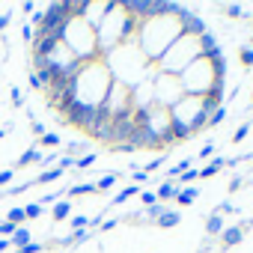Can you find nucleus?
I'll use <instances>...</instances> for the list:
<instances>
[{
	"label": "nucleus",
	"mask_w": 253,
	"mask_h": 253,
	"mask_svg": "<svg viewBox=\"0 0 253 253\" xmlns=\"http://www.w3.org/2000/svg\"><path fill=\"white\" fill-rule=\"evenodd\" d=\"M110 84H113V78H110V72H107V66H104L101 57L84 60L81 63V72L72 81V104L89 107V110L104 107V98L110 92Z\"/></svg>",
	"instance_id": "nucleus-1"
},
{
	"label": "nucleus",
	"mask_w": 253,
	"mask_h": 253,
	"mask_svg": "<svg viewBox=\"0 0 253 253\" xmlns=\"http://www.w3.org/2000/svg\"><path fill=\"white\" fill-rule=\"evenodd\" d=\"M182 36V21H179V12H164V15H155L143 24H137V45L140 51L158 63L164 57V51Z\"/></svg>",
	"instance_id": "nucleus-2"
},
{
	"label": "nucleus",
	"mask_w": 253,
	"mask_h": 253,
	"mask_svg": "<svg viewBox=\"0 0 253 253\" xmlns=\"http://www.w3.org/2000/svg\"><path fill=\"white\" fill-rule=\"evenodd\" d=\"M98 57H104L107 51L119 48L122 42H137V21L128 18V12L122 9V3H110L107 15L101 18L98 30Z\"/></svg>",
	"instance_id": "nucleus-3"
},
{
	"label": "nucleus",
	"mask_w": 253,
	"mask_h": 253,
	"mask_svg": "<svg viewBox=\"0 0 253 253\" xmlns=\"http://www.w3.org/2000/svg\"><path fill=\"white\" fill-rule=\"evenodd\" d=\"M203 57V51H200V39H194V36H179L167 51H164V57L155 63V69L158 72H164V75H182L194 60H200Z\"/></svg>",
	"instance_id": "nucleus-4"
},
{
	"label": "nucleus",
	"mask_w": 253,
	"mask_h": 253,
	"mask_svg": "<svg viewBox=\"0 0 253 253\" xmlns=\"http://www.w3.org/2000/svg\"><path fill=\"white\" fill-rule=\"evenodd\" d=\"M179 81H182L185 95H200V98H206V95L214 89V84H217V81H223V78H217V72H214L211 60L200 57V60H194V63L179 75Z\"/></svg>",
	"instance_id": "nucleus-5"
},
{
	"label": "nucleus",
	"mask_w": 253,
	"mask_h": 253,
	"mask_svg": "<svg viewBox=\"0 0 253 253\" xmlns=\"http://www.w3.org/2000/svg\"><path fill=\"white\" fill-rule=\"evenodd\" d=\"M185 98V89H182V81L176 78V75H164V72H158L155 78H152V101L158 104V107H173V104H179Z\"/></svg>",
	"instance_id": "nucleus-6"
},
{
	"label": "nucleus",
	"mask_w": 253,
	"mask_h": 253,
	"mask_svg": "<svg viewBox=\"0 0 253 253\" xmlns=\"http://www.w3.org/2000/svg\"><path fill=\"white\" fill-rule=\"evenodd\" d=\"M107 9H110V3H92V0H84L81 21H84V24H89L92 30H98V24H101V18L107 15Z\"/></svg>",
	"instance_id": "nucleus-7"
},
{
	"label": "nucleus",
	"mask_w": 253,
	"mask_h": 253,
	"mask_svg": "<svg viewBox=\"0 0 253 253\" xmlns=\"http://www.w3.org/2000/svg\"><path fill=\"white\" fill-rule=\"evenodd\" d=\"M247 238V229L238 223V226H223V232H220V244L223 247H235V244H241Z\"/></svg>",
	"instance_id": "nucleus-8"
},
{
	"label": "nucleus",
	"mask_w": 253,
	"mask_h": 253,
	"mask_svg": "<svg viewBox=\"0 0 253 253\" xmlns=\"http://www.w3.org/2000/svg\"><path fill=\"white\" fill-rule=\"evenodd\" d=\"M39 158H42V149H39V146H30V149H24V152L15 158L12 170H21V167H27V164H39Z\"/></svg>",
	"instance_id": "nucleus-9"
},
{
	"label": "nucleus",
	"mask_w": 253,
	"mask_h": 253,
	"mask_svg": "<svg viewBox=\"0 0 253 253\" xmlns=\"http://www.w3.org/2000/svg\"><path fill=\"white\" fill-rule=\"evenodd\" d=\"M92 152V143L89 140H72V143H66V155L69 158H84V155H89Z\"/></svg>",
	"instance_id": "nucleus-10"
},
{
	"label": "nucleus",
	"mask_w": 253,
	"mask_h": 253,
	"mask_svg": "<svg viewBox=\"0 0 253 253\" xmlns=\"http://www.w3.org/2000/svg\"><path fill=\"white\" fill-rule=\"evenodd\" d=\"M179 191H182V188H179L176 182H161L158 191H155V197H158V203H167V200H176Z\"/></svg>",
	"instance_id": "nucleus-11"
},
{
	"label": "nucleus",
	"mask_w": 253,
	"mask_h": 253,
	"mask_svg": "<svg viewBox=\"0 0 253 253\" xmlns=\"http://www.w3.org/2000/svg\"><path fill=\"white\" fill-rule=\"evenodd\" d=\"M89 194H98L95 182H81V185H69L66 188V197H89Z\"/></svg>",
	"instance_id": "nucleus-12"
},
{
	"label": "nucleus",
	"mask_w": 253,
	"mask_h": 253,
	"mask_svg": "<svg viewBox=\"0 0 253 253\" xmlns=\"http://www.w3.org/2000/svg\"><path fill=\"white\" fill-rule=\"evenodd\" d=\"M223 167H226V158H211V161L200 170V179H211V176H217Z\"/></svg>",
	"instance_id": "nucleus-13"
},
{
	"label": "nucleus",
	"mask_w": 253,
	"mask_h": 253,
	"mask_svg": "<svg viewBox=\"0 0 253 253\" xmlns=\"http://www.w3.org/2000/svg\"><path fill=\"white\" fill-rule=\"evenodd\" d=\"M57 179H63V170L60 167H51V170H42L36 179H33V188L36 185H51V182H57Z\"/></svg>",
	"instance_id": "nucleus-14"
},
{
	"label": "nucleus",
	"mask_w": 253,
	"mask_h": 253,
	"mask_svg": "<svg viewBox=\"0 0 253 253\" xmlns=\"http://www.w3.org/2000/svg\"><path fill=\"white\" fill-rule=\"evenodd\" d=\"M155 223H158L161 229H173V226H179V223H182V214H179V211H170V209H167V211H164V214H161V217H158Z\"/></svg>",
	"instance_id": "nucleus-15"
},
{
	"label": "nucleus",
	"mask_w": 253,
	"mask_h": 253,
	"mask_svg": "<svg viewBox=\"0 0 253 253\" xmlns=\"http://www.w3.org/2000/svg\"><path fill=\"white\" fill-rule=\"evenodd\" d=\"M9 241H12V247H15V250H21L24 244H30V241H33V235H30L27 223H24V226H18V229H15V235H12Z\"/></svg>",
	"instance_id": "nucleus-16"
},
{
	"label": "nucleus",
	"mask_w": 253,
	"mask_h": 253,
	"mask_svg": "<svg viewBox=\"0 0 253 253\" xmlns=\"http://www.w3.org/2000/svg\"><path fill=\"white\" fill-rule=\"evenodd\" d=\"M131 197H140V188H137V185H128V188H122V191L113 197V203H110V206H125V203H128Z\"/></svg>",
	"instance_id": "nucleus-17"
},
{
	"label": "nucleus",
	"mask_w": 253,
	"mask_h": 253,
	"mask_svg": "<svg viewBox=\"0 0 253 253\" xmlns=\"http://www.w3.org/2000/svg\"><path fill=\"white\" fill-rule=\"evenodd\" d=\"M51 217H54L57 223H60V220H69V217H72V203H69V200L54 203V214H51Z\"/></svg>",
	"instance_id": "nucleus-18"
},
{
	"label": "nucleus",
	"mask_w": 253,
	"mask_h": 253,
	"mask_svg": "<svg viewBox=\"0 0 253 253\" xmlns=\"http://www.w3.org/2000/svg\"><path fill=\"white\" fill-rule=\"evenodd\" d=\"M3 220H9L12 226H24V223H27V217H24V206H12V209L6 211Z\"/></svg>",
	"instance_id": "nucleus-19"
},
{
	"label": "nucleus",
	"mask_w": 253,
	"mask_h": 253,
	"mask_svg": "<svg viewBox=\"0 0 253 253\" xmlns=\"http://www.w3.org/2000/svg\"><path fill=\"white\" fill-rule=\"evenodd\" d=\"M206 232H209V235H220V232H223V217H220L217 211L209 214V220H206Z\"/></svg>",
	"instance_id": "nucleus-20"
},
{
	"label": "nucleus",
	"mask_w": 253,
	"mask_h": 253,
	"mask_svg": "<svg viewBox=\"0 0 253 253\" xmlns=\"http://www.w3.org/2000/svg\"><path fill=\"white\" fill-rule=\"evenodd\" d=\"M116 179H119V173H104V176H98L95 179V191L101 194V191H110L113 185H116Z\"/></svg>",
	"instance_id": "nucleus-21"
},
{
	"label": "nucleus",
	"mask_w": 253,
	"mask_h": 253,
	"mask_svg": "<svg viewBox=\"0 0 253 253\" xmlns=\"http://www.w3.org/2000/svg\"><path fill=\"white\" fill-rule=\"evenodd\" d=\"M197 197H200V188H182V191L176 194V203H179V206H191Z\"/></svg>",
	"instance_id": "nucleus-22"
},
{
	"label": "nucleus",
	"mask_w": 253,
	"mask_h": 253,
	"mask_svg": "<svg viewBox=\"0 0 253 253\" xmlns=\"http://www.w3.org/2000/svg\"><path fill=\"white\" fill-rule=\"evenodd\" d=\"M223 119H226V107L220 104V107H214V110L209 113V119H206V131H209V128H214V125H220Z\"/></svg>",
	"instance_id": "nucleus-23"
},
{
	"label": "nucleus",
	"mask_w": 253,
	"mask_h": 253,
	"mask_svg": "<svg viewBox=\"0 0 253 253\" xmlns=\"http://www.w3.org/2000/svg\"><path fill=\"white\" fill-rule=\"evenodd\" d=\"M164 211H167V206H164V203H155V206L143 209V217H146V220H158V217H161Z\"/></svg>",
	"instance_id": "nucleus-24"
},
{
	"label": "nucleus",
	"mask_w": 253,
	"mask_h": 253,
	"mask_svg": "<svg viewBox=\"0 0 253 253\" xmlns=\"http://www.w3.org/2000/svg\"><path fill=\"white\" fill-rule=\"evenodd\" d=\"M247 134H250V122H241L238 128L232 131V137H229V140H232V143H244V140H247Z\"/></svg>",
	"instance_id": "nucleus-25"
},
{
	"label": "nucleus",
	"mask_w": 253,
	"mask_h": 253,
	"mask_svg": "<svg viewBox=\"0 0 253 253\" xmlns=\"http://www.w3.org/2000/svg\"><path fill=\"white\" fill-rule=\"evenodd\" d=\"M42 214H45V209H42L39 203H27V206H24V217H27V220H36V217H42Z\"/></svg>",
	"instance_id": "nucleus-26"
},
{
	"label": "nucleus",
	"mask_w": 253,
	"mask_h": 253,
	"mask_svg": "<svg viewBox=\"0 0 253 253\" xmlns=\"http://www.w3.org/2000/svg\"><path fill=\"white\" fill-rule=\"evenodd\" d=\"M95 161H98V155H95V152H89V155H84V158H78V161H75V170H89Z\"/></svg>",
	"instance_id": "nucleus-27"
},
{
	"label": "nucleus",
	"mask_w": 253,
	"mask_h": 253,
	"mask_svg": "<svg viewBox=\"0 0 253 253\" xmlns=\"http://www.w3.org/2000/svg\"><path fill=\"white\" fill-rule=\"evenodd\" d=\"M194 179H200V170H197V167H191V170H185V173H182V176L176 179V185L182 188V185H191Z\"/></svg>",
	"instance_id": "nucleus-28"
},
{
	"label": "nucleus",
	"mask_w": 253,
	"mask_h": 253,
	"mask_svg": "<svg viewBox=\"0 0 253 253\" xmlns=\"http://www.w3.org/2000/svg\"><path fill=\"white\" fill-rule=\"evenodd\" d=\"M69 238H72V244H86L92 238V232L89 229H75V232H69Z\"/></svg>",
	"instance_id": "nucleus-29"
},
{
	"label": "nucleus",
	"mask_w": 253,
	"mask_h": 253,
	"mask_svg": "<svg viewBox=\"0 0 253 253\" xmlns=\"http://www.w3.org/2000/svg\"><path fill=\"white\" fill-rule=\"evenodd\" d=\"M39 143H42V146H48V149H54V146H60L63 140H60V134H57V131H48L45 137H39Z\"/></svg>",
	"instance_id": "nucleus-30"
},
{
	"label": "nucleus",
	"mask_w": 253,
	"mask_h": 253,
	"mask_svg": "<svg viewBox=\"0 0 253 253\" xmlns=\"http://www.w3.org/2000/svg\"><path fill=\"white\" fill-rule=\"evenodd\" d=\"M69 223H72V232L75 229H89V217H84V214H72Z\"/></svg>",
	"instance_id": "nucleus-31"
},
{
	"label": "nucleus",
	"mask_w": 253,
	"mask_h": 253,
	"mask_svg": "<svg viewBox=\"0 0 253 253\" xmlns=\"http://www.w3.org/2000/svg\"><path fill=\"white\" fill-rule=\"evenodd\" d=\"M238 60H241V66H253V48L250 45H241L238 48Z\"/></svg>",
	"instance_id": "nucleus-32"
},
{
	"label": "nucleus",
	"mask_w": 253,
	"mask_h": 253,
	"mask_svg": "<svg viewBox=\"0 0 253 253\" xmlns=\"http://www.w3.org/2000/svg\"><path fill=\"white\" fill-rule=\"evenodd\" d=\"M226 12H229V18H232V21H244V18H247V15H244V6H238V3L226 6Z\"/></svg>",
	"instance_id": "nucleus-33"
},
{
	"label": "nucleus",
	"mask_w": 253,
	"mask_h": 253,
	"mask_svg": "<svg viewBox=\"0 0 253 253\" xmlns=\"http://www.w3.org/2000/svg\"><path fill=\"white\" fill-rule=\"evenodd\" d=\"M164 164H167V158H164V155H158V158H152V161H149V164H146V170H143V173H146V176H149V173H155V170H161V167H164Z\"/></svg>",
	"instance_id": "nucleus-34"
},
{
	"label": "nucleus",
	"mask_w": 253,
	"mask_h": 253,
	"mask_svg": "<svg viewBox=\"0 0 253 253\" xmlns=\"http://www.w3.org/2000/svg\"><path fill=\"white\" fill-rule=\"evenodd\" d=\"M214 211H217V214L223 217V214H235V211H238V206H235V203H229V200H223V203H220V206H217Z\"/></svg>",
	"instance_id": "nucleus-35"
},
{
	"label": "nucleus",
	"mask_w": 253,
	"mask_h": 253,
	"mask_svg": "<svg viewBox=\"0 0 253 253\" xmlns=\"http://www.w3.org/2000/svg\"><path fill=\"white\" fill-rule=\"evenodd\" d=\"M140 203H143V209H149V206H155V203H158V197H155V191H140Z\"/></svg>",
	"instance_id": "nucleus-36"
},
{
	"label": "nucleus",
	"mask_w": 253,
	"mask_h": 253,
	"mask_svg": "<svg viewBox=\"0 0 253 253\" xmlns=\"http://www.w3.org/2000/svg\"><path fill=\"white\" fill-rule=\"evenodd\" d=\"M15 229H18V226H12L9 220H0V238H12Z\"/></svg>",
	"instance_id": "nucleus-37"
},
{
	"label": "nucleus",
	"mask_w": 253,
	"mask_h": 253,
	"mask_svg": "<svg viewBox=\"0 0 253 253\" xmlns=\"http://www.w3.org/2000/svg\"><path fill=\"white\" fill-rule=\"evenodd\" d=\"M12 179H15V170H12V167H9V170H0V188H3V191L9 188Z\"/></svg>",
	"instance_id": "nucleus-38"
},
{
	"label": "nucleus",
	"mask_w": 253,
	"mask_h": 253,
	"mask_svg": "<svg viewBox=\"0 0 253 253\" xmlns=\"http://www.w3.org/2000/svg\"><path fill=\"white\" fill-rule=\"evenodd\" d=\"M244 185H247V179H244V176H232V179H229V194H235V191H241Z\"/></svg>",
	"instance_id": "nucleus-39"
},
{
	"label": "nucleus",
	"mask_w": 253,
	"mask_h": 253,
	"mask_svg": "<svg viewBox=\"0 0 253 253\" xmlns=\"http://www.w3.org/2000/svg\"><path fill=\"white\" fill-rule=\"evenodd\" d=\"M119 223H122V217H110V220H104V223H101V229H98V232H113Z\"/></svg>",
	"instance_id": "nucleus-40"
},
{
	"label": "nucleus",
	"mask_w": 253,
	"mask_h": 253,
	"mask_svg": "<svg viewBox=\"0 0 253 253\" xmlns=\"http://www.w3.org/2000/svg\"><path fill=\"white\" fill-rule=\"evenodd\" d=\"M21 253H45V244L30 241V244H24V247H21Z\"/></svg>",
	"instance_id": "nucleus-41"
},
{
	"label": "nucleus",
	"mask_w": 253,
	"mask_h": 253,
	"mask_svg": "<svg viewBox=\"0 0 253 253\" xmlns=\"http://www.w3.org/2000/svg\"><path fill=\"white\" fill-rule=\"evenodd\" d=\"M30 128H33V134H36V137H45V134H48V128H45L39 119H36V122H30Z\"/></svg>",
	"instance_id": "nucleus-42"
},
{
	"label": "nucleus",
	"mask_w": 253,
	"mask_h": 253,
	"mask_svg": "<svg viewBox=\"0 0 253 253\" xmlns=\"http://www.w3.org/2000/svg\"><path fill=\"white\" fill-rule=\"evenodd\" d=\"M9 24H12V12H0V33H3Z\"/></svg>",
	"instance_id": "nucleus-43"
},
{
	"label": "nucleus",
	"mask_w": 253,
	"mask_h": 253,
	"mask_svg": "<svg viewBox=\"0 0 253 253\" xmlns=\"http://www.w3.org/2000/svg\"><path fill=\"white\" fill-rule=\"evenodd\" d=\"M27 81H30V86H33V89H39V92H42V89H45V86H42V81H39V75H36V72H30V75H27Z\"/></svg>",
	"instance_id": "nucleus-44"
},
{
	"label": "nucleus",
	"mask_w": 253,
	"mask_h": 253,
	"mask_svg": "<svg viewBox=\"0 0 253 253\" xmlns=\"http://www.w3.org/2000/svg\"><path fill=\"white\" fill-rule=\"evenodd\" d=\"M12 104H15V107H21V104H24V95H21V89H18V86H12Z\"/></svg>",
	"instance_id": "nucleus-45"
},
{
	"label": "nucleus",
	"mask_w": 253,
	"mask_h": 253,
	"mask_svg": "<svg viewBox=\"0 0 253 253\" xmlns=\"http://www.w3.org/2000/svg\"><path fill=\"white\" fill-rule=\"evenodd\" d=\"M21 12H24V15L30 18V15L36 12V3H33V0H27V3H21Z\"/></svg>",
	"instance_id": "nucleus-46"
},
{
	"label": "nucleus",
	"mask_w": 253,
	"mask_h": 253,
	"mask_svg": "<svg viewBox=\"0 0 253 253\" xmlns=\"http://www.w3.org/2000/svg\"><path fill=\"white\" fill-rule=\"evenodd\" d=\"M134 182H137V188H140V185H146V182H149V176H146L143 170H134Z\"/></svg>",
	"instance_id": "nucleus-47"
},
{
	"label": "nucleus",
	"mask_w": 253,
	"mask_h": 253,
	"mask_svg": "<svg viewBox=\"0 0 253 253\" xmlns=\"http://www.w3.org/2000/svg\"><path fill=\"white\" fill-rule=\"evenodd\" d=\"M211 152H214V143H206V146H203V149H200V158H209V155H211Z\"/></svg>",
	"instance_id": "nucleus-48"
},
{
	"label": "nucleus",
	"mask_w": 253,
	"mask_h": 253,
	"mask_svg": "<svg viewBox=\"0 0 253 253\" xmlns=\"http://www.w3.org/2000/svg\"><path fill=\"white\" fill-rule=\"evenodd\" d=\"M9 247H12V241H9V238H0V253H6Z\"/></svg>",
	"instance_id": "nucleus-49"
},
{
	"label": "nucleus",
	"mask_w": 253,
	"mask_h": 253,
	"mask_svg": "<svg viewBox=\"0 0 253 253\" xmlns=\"http://www.w3.org/2000/svg\"><path fill=\"white\" fill-rule=\"evenodd\" d=\"M244 161H250V164H253V152H250V155H244Z\"/></svg>",
	"instance_id": "nucleus-50"
},
{
	"label": "nucleus",
	"mask_w": 253,
	"mask_h": 253,
	"mask_svg": "<svg viewBox=\"0 0 253 253\" xmlns=\"http://www.w3.org/2000/svg\"><path fill=\"white\" fill-rule=\"evenodd\" d=\"M250 188H253V179H250Z\"/></svg>",
	"instance_id": "nucleus-51"
},
{
	"label": "nucleus",
	"mask_w": 253,
	"mask_h": 253,
	"mask_svg": "<svg viewBox=\"0 0 253 253\" xmlns=\"http://www.w3.org/2000/svg\"><path fill=\"white\" fill-rule=\"evenodd\" d=\"M250 226H253V217H250Z\"/></svg>",
	"instance_id": "nucleus-52"
},
{
	"label": "nucleus",
	"mask_w": 253,
	"mask_h": 253,
	"mask_svg": "<svg viewBox=\"0 0 253 253\" xmlns=\"http://www.w3.org/2000/svg\"><path fill=\"white\" fill-rule=\"evenodd\" d=\"M15 253H21V250H15Z\"/></svg>",
	"instance_id": "nucleus-53"
},
{
	"label": "nucleus",
	"mask_w": 253,
	"mask_h": 253,
	"mask_svg": "<svg viewBox=\"0 0 253 253\" xmlns=\"http://www.w3.org/2000/svg\"><path fill=\"white\" fill-rule=\"evenodd\" d=\"M250 98H253V92H250Z\"/></svg>",
	"instance_id": "nucleus-54"
}]
</instances>
